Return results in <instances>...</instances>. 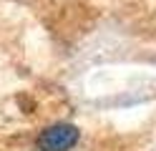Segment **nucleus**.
I'll return each mask as SVG.
<instances>
[{"label":"nucleus","instance_id":"nucleus-1","mask_svg":"<svg viewBox=\"0 0 156 151\" xmlns=\"http://www.w3.org/2000/svg\"><path fill=\"white\" fill-rule=\"evenodd\" d=\"M78 141V128L71 124H55L48 126L38 136V149L41 151H68Z\"/></svg>","mask_w":156,"mask_h":151}]
</instances>
